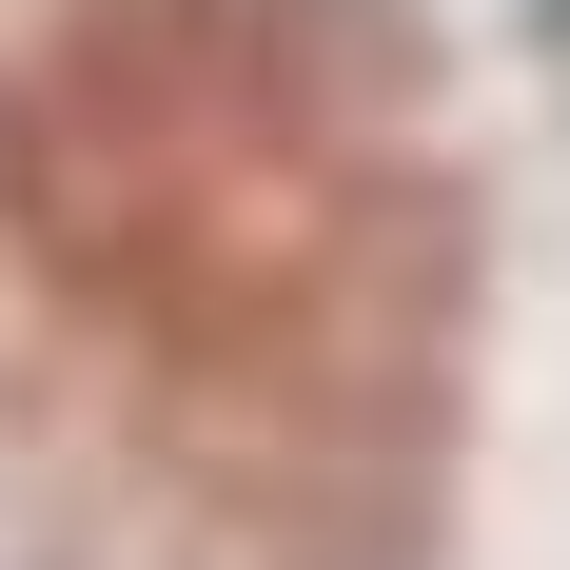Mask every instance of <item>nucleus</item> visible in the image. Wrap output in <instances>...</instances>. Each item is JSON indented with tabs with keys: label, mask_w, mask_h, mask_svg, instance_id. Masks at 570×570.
I'll list each match as a JSON object with an SVG mask.
<instances>
[{
	"label": "nucleus",
	"mask_w": 570,
	"mask_h": 570,
	"mask_svg": "<svg viewBox=\"0 0 570 570\" xmlns=\"http://www.w3.org/2000/svg\"><path fill=\"white\" fill-rule=\"evenodd\" d=\"M551 20H570V0H551Z\"/></svg>",
	"instance_id": "obj_1"
}]
</instances>
